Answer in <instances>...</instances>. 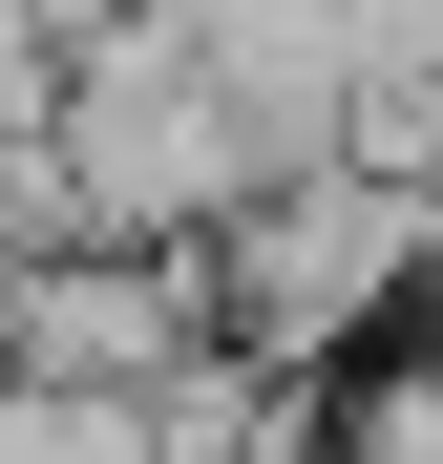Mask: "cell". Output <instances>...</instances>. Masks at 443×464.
Segmentation results:
<instances>
[{
    "mask_svg": "<svg viewBox=\"0 0 443 464\" xmlns=\"http://www.w3.org/2000/svg\"><path fill=\"white\" fill-rule=\"evenodd\" d=\"M43 169H63V232H85V254H211V232L274 190V169H254V127L211 106V63H190L169 22H127V43L63 63Z\"/></svg>",
    "mask_w": 443,
    "mask_h": 464,
    "instance_id": "obj_2",
    "label": "cell"
},
{
    "mask_svg": "<svg viewBox=\"0 0 443 464\" xmlns=\"http://www.w3.org/2000/svg\"><path fill=\"white\" fill-rule=\"evenodd\" d=\"M0 401H22V254H0Z\"/></svg>",
    "mask_w": 443,
    "mask_h": 464,
    "instance_id": "obj_6",
    "label": "cell"
},
{
    "mask_svg": "<svg viewBox=\"0 0 443 464\" xmlns=\"http://www.w3.org/2000/svg\"><path fill=\"white\" fill-rule=\"evenodd\" d=\"M317 464H443V338H422V359H380V380H338Z\"/></svg>",
    "mask_w": 443,
    "mask_h": 464,
    "instance_id": "obj_5",
    "label": "cell"
},
{
    "mask_svg": "<svg viewBox=\"0 0 443 464\" xmlns=\"http://www.w3.org/2000/svg\"><path fill=\"white\" fill-rule=\"evenodd\" d=\"M233 359L211 338V254H22V380L43 401H190Z\"/></svg>",
    "mask_w": 443,
    "mask_h": 464,
    "instance_id": "obj_3",
    "label": "cell"
},
{
    "mask_svg": "<svg viewBox=\"0 0 443 464\" xmlns=\"http://www.w3.org/2000/svg\"><path fill=\"white\" fill-rule=\"evenodd\" d=\"M338 22H359V148L338 169H380V190L443 211V0H338Z\"/></svg>",
    "mask_w": 443,
    "mask_h": 464,
    "instance_id": "obj_4",
    "label": "cell"
},
{
    "mask_svg": "<svg viewBox=\"0 0 443 464\" xmlns=\"http://www.w3.org/2000/svg\"><path fill=\"white\" fill-rule=\"evenodd\" d=\"M401 317H443V211L380 190V169L254 190L233 232H211V338H233V380H338Z\"/></svg>",
    "mask_w": 443,
    "mask_h": 464,
    "instance_id": "obj_1",
    "label": "cell"
}]
</instances>
